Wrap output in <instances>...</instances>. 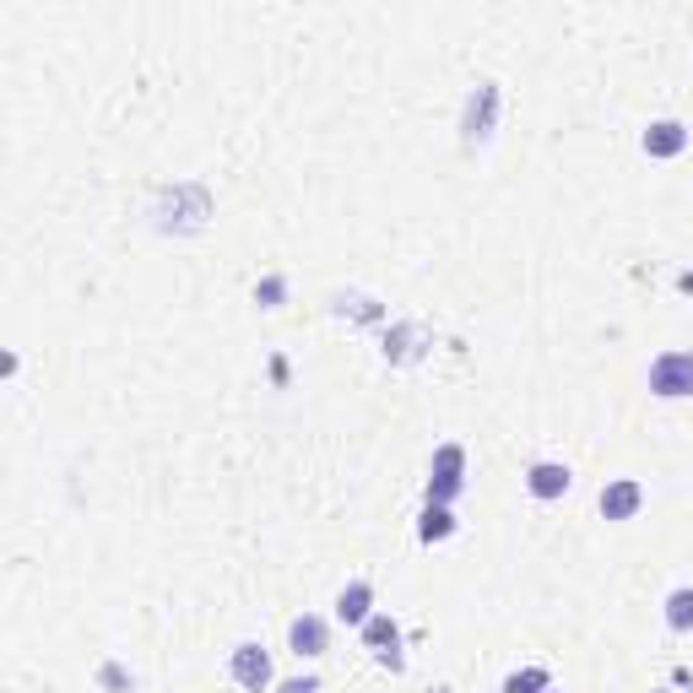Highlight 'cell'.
Segmentation results:
<instances>
[{
    "label": "cell",
    "mask_w": 693,
    "mask_h": 693,
    "mask_svg": "<svg viewBox=\"0 0 693 693\" xmlns=\"http://www.w3.org/2000/svg\"><path fill=\"white\" fill-rule=\"evenodd\" d=\"M656 693H672V689H656Z\"/></svg>",
    "instance_id": "d6986e66"
},
{
    "label": "cell",
    "mask_w": 693,
    "mask_h": 693,
    "mask_svg": "<svg viewBox=\"0 0 693 693\" xmlns=\"http://www.w3.org/2000/svg\"><path fill=\"white\" fill-rule=\"evenodd\" d=\"M640 504H645V488H640L634 477H618V482L601 488V515H607V521H634Z\"/></svg>",
    "instance_id": "52a82bcc"
},
{
    "label": "cell",
    "mask_w": 693,
    "mask_h": 693,
    "mask_svg": "<svg viewBox=\"0 0 693 693\" xmlns=\"http://www.w3.org/2000/svg\"><path fill=\"white\" fill-rule=\"evenodd\" d=\"M363 645L374 650V661H380V667H391V672H402V667H407V656H402V623H396L391 612H374V618L363 623Z\"/></svg>",
    "instance_id": "277c9868"
},
{
    "label": "cell",
    "mask_w": 693,
    "mask_h": 693,
    "mask_svg": "<svg viewBox=\"0 0 693 693\" xmlns=\"http://www.w3.org/2000/svg\"><path fill=\"white\" fill-rule=\"evenodd\" d=\"M255 298H261L266 309H277L282 298H287V282H282V277H266V282H261V287H255Z\"/></svg>",
    "instance_id": "9a60e30c"
},
{
    "label": "cell",
    "mask_w": 693,
    "mask_h": 693,
    "mask_svg": "<svg viewBox=\"0 0 693 693\" xmlns=\"http://www.w3.org/2000/svg\"><path fill=\"white\" fill-rule=\"evenodd\" d=\"M104 683H109V689H131V672L109 661V667H104Z\"/></svg>",
    "instance_id": "2e32d148"
},
{
    "label": "cell",
    "mask_w": 693,
    "mask_h": 693,
    "mask_svg": "<svg viewBox=\"0 0 693 693\" xmlns=\"http://www.w3.org/2000/svg\"><path fill=\"white\" fill-rule=\"evenodd\" d=\"M650 396H661V402L693 396V347L689 353H661L650 363Z\"/></svg>",
    "instance_id": "3957f363"
},
{
    "label": "cell",
    "mask_w": 693,
    "mask_h": 693,
    "mask_svg": "<svg viewBox=\"0 0 693 693\" xmlns=\"http://www.w3.org/2000/svg\"><path fill=\"white\" fill-rule=\"evenodd\" d=\"M667 629L693 634V585H678V590L667 596Z\"/></svg>",
    "instance_id": "4fadbf2b"
},
{
    "label": "cell",
    "mask_w": 693,
    "mask_h": 693,
    "mask_svg": "<svg viewBox=\"0 0 693 693\" xmlns=\"http://www.w3.org/2000/svg\"><path fill=\"white\" fill-rule=\"evenodd\" d=\"M553 683H548V672L542 667H526V672H510L504 678V693H548Z\"/></svg>",
    "instance_id": "5bb4252c"
},
{
    "label": "cell",
    "mask_w": 693,
    "mask_h": 693,
    "mask_svg": "<svg viewBox=\"0 0 693 693\" xmlns=\"http://www.w3.org/2000/svg\"><path fill=\"white\" fill-rule=\"evenodd\" d=\"M683 146H689V131H683L678 120H656V126L645 131V152H650V157H678Z\"/></svg>",
    "instance_id": "7c38bea8"
},
{
    "label": "cell",
    "mask_w": 693,
    "mask_h": 693,
    "mask_svg": "<svg viewBox=\"0 0 693 693\" xmlns=\"http://www.w3.org/2000/svg\"><path fill=\"white\" fill-rule=\"evenodd\" d=\"M548 693H558V689H548Z\"/></svg>",
    "instance_id": "ffe728a7"
},
{
    "label": "cell",
    "mask_w": 693,
    "mask_h": 693,
    "mask_svg": "<svg viewBox=\"0 0 693 693\" xmlns=\"http://www.w3.org/2000/svg\"><path fill=\"white\" fill-rule=\"evenodd\" d=\"M282 693H320V678H292V683H282Z\"/></svg>",
    "instance_id": "e0dca14e"
},
{
    "label": "cell",
    "mask_w": 693,
    "mask_h": 693,
    "mask_svg": "<svg viewBox=\"0 0 693 693\" xmlns=\"http://www.w3.org/2000/svg\"><path fill=\"white\" fill-rule=\"evenodd\" d=\"M455 537V510L450 504H422V515H417V542H450Z\"/></svg>",
    "instance_id": "8fae6325"
},
{
    "label": "cell",
    "mask_w": 693,
    "mask_h": 693,
    "mask_svg": "<svg viewBox=\"0 0 693 693\" xmlns=\"http://www.w3.org/2000/svg\"><path fill=\"white\" fill-rule=\"evenodd\" d=\"M466 488V450L461 444H439L433 466H428V504H455Z\"/></svg>",
    "instance_id": "6da1fadb"
},
{
    "label": "cell",
    "mask_w": 693,
    "mask_h": 693,
    "mask_svg": "<svg viewBox=\"0 0 693 693\" xmlns=\"http://www.w3.org/2000/svg\"><path fill=\"white\" fill-rule=\"evenodd\" d=\"M569 466H558V461H537L531 471H526V488H531V499H542V504H553L569 493Z\"/></svg>",
    "instance_id": "30bf717a"
},
{
    "label": "cell",
    "mask_w": 693,
    "mask_h": 693,
    "mask_svg": "<svg viewBox=\"0 0 693 693\" xmlns=\"http://www.w3.org/2000/svg\"><path fill=\"white\" fill-rule=\"evenodd\" d=\"M336 618H342L347 629H363V623L374 618V585H369V580H353V585L336 596Z\"/></svg>",
    "instance_id": "9c48e42d"
},
{
    "label": "cell",
    "mask_w": 693,
    "mask_h": 693,
    "mask_svg": "<svg viewBox=\"0 0 693 693\" xmlns=\"http://www.w3.org/2000/svg\"><path fill=\"white\" fill-rule=\"evenodd\" d=\"M678 287H683V292H693V272H683V277H678Z\"/></svg>",
    "instance_id": "ac0fdd59"
},
{
    "label": "cell",
    "mask_w": 693,
    "mask_h": 693,
    "mask_svg": "<svg viewBox=\"0 0 693 693\" xmlns=\"http://www.w3.org/2000/svg\"><path fill=\"white\" fill-rule=\"evenodd\" d=\"M493 131H499V82H477V93L466 98V115H461V136H466V146H482Z\"/></svg>",
    "instance_id": "7a4b0ae2"
},
{
    "label": "cell",
    "mask_w": 693,
    "mask_h": 693,
    "mask_svg": "<svg viewBox=\"0 0 693 693\" xmlns=\"http://www.w3.org/2000/svg\"><path fill=\"white\" fill-rule=\"evenodd\" d=\"M325 618H314V612H303V618H292L287 623V650L292 656H303V661H314V656H325Z\"/></svg>",
    "instance_id": "ba28073f"
},
{
    "label": "cell",
    "mask_w": 693,
    "mask_h": 693,
    "mask_svg": "<svg viewBox=\"0 0 693 693\" xmlns=\"http://www.w3.org/2000/svg\"><path fill=\"white\" fill-rule=\"evenodd\" d=\"M428 347H433V336H428L422 325H413V320H402V325L385 331V358H391V363H417Z\"/></svg>",
    "instance_id": "8992f818"
},
{
    "label": "cell",
    "mask_w": 693,
    "mask_h": 693,
    "mask_svg": "<svg viewBox=\"0 0 693 693\" xmlns=\"http://www.w3.org/2000/svg\"><path fill=\"white\" fill-rule=\"evenodd\" d=\"M228 672H234V683L250 693H266L272 689V656L261 650V645H239L234 650V661H228Z\"/></svg>",
    "instance_id": "5b68a950"
}]
</instances>
